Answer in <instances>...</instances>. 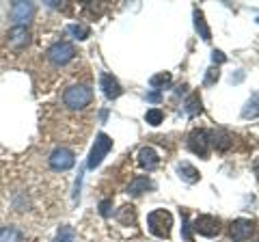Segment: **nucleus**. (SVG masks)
I'll return each mask as SVG.
<instances>
[{"instance_id": "nucleus-21", "label": "nucleus", "mask_w": 259, "mask_h": 242, "mask_svg": "<svg viewBox=\"0 0 259 242\" xmlns=\"http://www.w3.org/2000/svg\"><path fill=\"white\" fill-rule=\"evenodd\" d=\"M67 33L74 35V39H80V42H82V39H87L89 35H91V28L84 26V24H69Z\"/></svg>"}, {"instance_id": "nucleus-6", "label": "nucleus", "mask_w": 259, "mask_h": 242, "mask_svg": "<svg viewBox=\"0 0 259 242\" xmlns=\"http://www.w3.org/2000/svg\"><path fill=\"white\" fill-rule=\"evenodd\" d=\"M188 149L192 151V154H197L199 158H207L209 156V136H207V130H194L190 132L188 136Z\"/></svg>"}, {"instance_id": "nucleus-5", "label": "nucleus", "mask_w": 259, "mask_h": 242, "mask_svg": "<svg viewBox=\"0 0 259 242\" xmlns=\"http://www.w3.org/2000/svg\"><path fill=\"white\" fill-rule=\"evenodd\" d=\"M48 59L54 65H67L69 61L76 59V48L69 42H56L50 50H48Z\"/></svg>"}, {"instance_id": "nucleus-14", "label": "nucleus", "mask_w": 259, "mask_h": 242, "mask_svg": "<svg viewBox=\"0 0 259 242\" xmlns=\"http://www.w3.org/2000/svg\"><path fill=\"white\" fill-rule=\"evenodd\" d=\"M153 188V182L149 180V177H145V175H139V177H134L132 182H130V186H127V192L132 197H139L143 195V192H147Z\"/></svg>"}, {"instance_id": "nucleus-3", "label": "nucleus", "mask_w": 259, "mask_h": 242, "mask_svg": "<svg viewBox=\"0 0 259 242\" xmlns=\"http://www.w3.org/2000/svg\"><path fill=\"white\" fill-rule=\"evenodd\" d=\"M112 149V139L108 134H104L100 132L95 136V143H93V147H91V154H89V169H95V167H100L102 165V160L106 158V154Z\"/></svg>"}, {"instance_id": "nucleus-30", "label": "nucleus", "mask_w": 259, "mask_h": 242, "mask_svg": "<svg viewBox=\"0 0 259 242\" xmlns=\"http://www.w3.org/2000/svg\"><path fill=\"white\" fill-rule=\"evenodd\" d=\"M257 24H259V18H257Z\"/></svg>"}, {"instance_id": "nucleus-20", "label": "nucleus", "mask_w": 259, "mask_h": 242, "mask_svg": "<svg viewBox=\"0 0 259 242\" xmlns=\"http://www.w3.org/2000/svg\"><path fill=\"white\" fill-rule=\"evenodd\" d=\"M171 80H173V76H171V71H160V74H156V76H151V80H149V85L153 87V89H164V87H168L171 85Z\"/></svg>"}, {"instance_id": "nucleus-2", "label": "nucleus", "mask_w": 259, "mask_h": 242, "mask_svg": "<svg viewBox=\"0 0 259 242\" xmlns=\"http://www.w3.org/2000/svg\"><path fill=\"white\" fill-rule=\"evenodd\" d=\"M147 229L149 233H153L156 238H171V231H173V216L168 210H153L147 216Z\"/></svg>"}, {"instance_id": "nucleus-1", "label": "nucleus", "mask_w": 259, "mask_h": 242, "mask_svg": "<svg viewBox=\"0 0 259 242\" xmlns=\"http://www.w3.org/2000/svg\"><path fill=\"white\" fill-rule=\"evenodd\" d=\"M93 102V91L89 85H71L65 89L63 104L71 112H84Z\"/></svg>"}, {"instance_id": "nucleus-23", "label": "nucleus", "mask_w": 259, "mask_h": 242, "mask_svg": "<svg viewBox=\"0 0 259 242\" xmlns=\"http://www.w3.org/2000/svg\"><path fill=\"white\" fill-rule=\"evenodd\" d=\"M145 121H147L149 126H160L162 121H164V112H162L160 108H149L147 112H145Z\"/></svg>"}, {"instance_id": "nucleus-25", "label": "nucleus", "mask_w": 259, "mask_h": 242, "mask_svg": "<svg viewBox=\"0 0 259 242\" xmlns=\"http://www.w3.org/2000/svg\"><path fill=\"white\" fill-rule=\"evenodd\" d=\"M119 221H121V223H127V221H132V223H134V208H132V206L121 208V212H119Z\"/></svg>"}, {"instance_id": "nucleus-4", "label": "nucleus", "mask_w": 259, "mask_h": 242, "mask_svg": "<svg viewBox=\"0 0 259 242\" xmlns=\"http://www.w3.org/2000/svg\"><path fill=\"white\" fill-rule=\"evenodd\" d=\"M192 229L199 233V236H205V238H214L221 233V219L212 214H201L192 221Z\"/></svg>"}, {"instance_id": "nucleus-16", "label": "nucleus", "mask_w": 259, "mask_h": 242, "mask_svg": "<svg viewBox=\"0 0 259 242\" xmlns=\"http://www.w3.org/2000/svg\"><path fill=\"white\" fill-rule=\"evenodd\" d=\"M184 110H186V115H188V117H197V115H201V112H203V106H201V95H199L197 91L190 93L188 98H186Z\"/></svg>"}, {"instance_id": "nucleus-24", "label": "nucleus", "mask_w": 259, "mask_h": 242, "mask_svg": "<svg viewBox=\"0 0 259 242\" xmlns=\"http://www.w3.org/2000/svg\"><path fill=\"white\" fill-rule=\"evenodd\" d=\"M218 78H221V69H218V67H209V69L205 71L203 85H205V87H212V85L218 83Z\"/></svg>"}, {"instance_id": "nucleus-19", "label": "nucleus", "mask_w": 259, "mask_h": 242, "mask_svg": "<svg viewBox=\"0 0 259 242\" xmlns=\"http://www.w3.org/2000/svg\"><path fill=\"white\" fill-rule=\"evenodd\" d=\"M0 242H26V236L18 227H0Z\"/></svg>"}, {"instance_id": "nucleus-12", "label": "nucleus", "mask_w": 259, "mask_h": 242, "mask_svg": "<svg viewBox=\"0 0 259 242\" xmlns=\"http://www.w3.org/2000/svg\"><path fill=\"white\" fill-rule=\"evenodd\" d=\"M207 136H209V145L216 151H227L233 145V136L227 130H209Z\"/></svg>"}, {"instance_id": "nucleus-17", "label": "nucleus", "mask_w": 259, "mask_h": 242, "mask_svg": "<svg viewBox=\"0 0 259 242\" xmlns=\"http://www.w3.org/2000/svg\"><path fill=\"white\" fill-rule=\"evenodd\" d=\"M194 28H197V33L201 35L203 42H209V39H212V30H209L207 22H205V15L201 9H194Z\"/></svg>"}, {"instance_id": "nucleus-11", "label": "nucleus", "mask_w": 259, "mask_h": 242, "mask_svg": "<svg viewBox=\"0 0 259 242\" xmlns=\"http://www.w3.org/2000/svg\"><path fill=\"white\" fill-rule=\"evenodd\" d=\"M100 87H102V91H104V95H106L108 100H117L119 95L123 93V89H121L119 80L115 76L106 74V71H102V74H100Z\"/></svg>"}, {"instance_id": "nucleus-28", "label": "nucleus", "mask_w": 259, "mask_h": 242, "mask_svg": "<svg viewBox=\"0 0 259 242\" xmlns=\"http://www.w3.org/2000/svg\"><path fill=\"white\" fill-rule=\"evenodd\" d=\"M147 100H151V102H158V100H160V95H158V93H149V95H147Z\"/></svg>"}, {"instance_id": "nucleus-29", "label": "nucleus", "mask_w": 259, "mask_h": 242, "mask_svg": "<svg viewBox=\"0 0 259 242\" xmlns=\"http://www.w3.org/2000/svg\"><path fill=\"white\" fill-rule=\"evenodd\" d=\"M253 169H255V173H257V175H259V158H257V160H255V165H253Z\"/></svg>"}, {"instance_id": "nucleus-13", "label": "nucleus", "mask_w": 259, "mask_h": 242, "mask_svg": "<svg viewBox=\"0 0 259 242\" xmlns=\"http://www.w3.org/2000/svg\"><path fill=\"white\" fill-rule=\"evenodd\" d=\"M139 163L147 169V171H153L158 165H160V156H158V151L153 149V147H143L141 151H139Z\"/></svg>"}, {"instance_id": "nucleus-26", "label": "nucleus", "mask_w": 259, "mask_h": 242, "mask_svg": "<svg viewBox=\"0 0 259 242\" xmlns=\"http://www.w3.org/2000/svg\"><path fill=\"white\" fill-rule=\"evenodd\" d=\"M212 61H214V65L218 67V65H223V63H227V56L221 50H214L212 52Z\"/></svg>"}, {"instance_id": "nucleus-9", "label": "nucleus", "mask_w": 259, "mask_h": 242, "mask_svg": "<svg viewBox=\"0 0 259 242\" xmlns=\"http://www.w3.org/2000/svg\"><path fill=\"white\" fill-rule=\"evenodd\" d=\"M9 15H11V22L15 26H24V24L30 22L32 15H35V5L32 3H13Z\"/></svg>"}, {"instance_id": "nucleus-7", "label": "nucleus", "mask_w": 259, "mask_h": 242, "mask_svg": "<svg viewBox=\"0 0 259 242\" xmlns=\"http://www.w3.org/2000/svg\"><path fill=\"white\" fill-rule=\"evenodd\" d=\"M48 163H50V167L54 171H67V169H71L76 165V154L67 147H59L50 154V160H48Z\"/></svg>"}, {"instance_id": "nucleus-22", "label": "nucleus", "mask_w": 259, "mask_h": 242, "mask_svg": "<svg viewBox=\"0 0 259 242\" xmlns=\"http://www.w3.org/2000/svg\"><path fill=\"white\" fill-rule=\"evenodd\" d=\"M54 242H76V231H74V227H69V225H63V227L59 229V233H56Z\"/></svg>"}, {"instance_id": "nucleus-18", "label": "nucleus", "mask_w": 259, "mask_h": 242, "mask_svg": "<svg viewBox=\"0 0 259 242\" xmlns=\"http://www.w3.org/2000/svg\"><path fill=\"white\" fill-rule=\"evenodd\" d=\"M257 117H259V91L250 95L244 108H242V119H257Z\"/></svg>"}, {"instance_id": "nucleus-8", "label": "nucleus", "mask_w": 259, "mask_h": 242, "mask_svg": "<svg viewBox=\"0 0 259 242\" xmlns=\"http://www.w3.org/2000/svg\"><path fill=\"white\" fill-rule=\"evenodd\" d=\"M30 42V33L26 26H13L9 30V35H7V48H9L11 52H20L24 48L28 46Z\"/></svg>"}, {"instance_id": "nucleus-15", "label": "nucleus", "mask_w": 259, "mask_h": 242, "mask_svg": "<svg viewBox=\"0 0 259 242\" xmlns=\"http://www.w3.org/2000/svg\"><path fill=\"white\" fill-rule=\"evenodd\" d=\"M177 173H180V177L186 184H197L201 180V173L190 163H180L177 165Z\"/></svg>"}, {"instance_id": "nucleus-10", "label": "nucleus", "mask_w": 259, "mask_h": 242, "mask_svg": "<svg viewBox=\"0 0 259 242\" xmlns=\"http://www.w3.org/2000/svg\"><path fill=\"white\" fill-rule=\"evenodd\" d=\"M253 233V221L248 219H236L229 225V236L233 242H246Z\"/></svg>"}, {"instance_id": "nucleus-27", "label": "nucleus", "mask_w": 259, "mask_h": 242, "mask_svg": "<svg viewBox=\"0 0 259 242\" xmlns=\"http://www.w3.org/2000/svg\"><path fill=\"white\" fill-rule=\"evenodd\" d=\"M110 208H112V201L110 199H104L102 204H100V214L102 216H108L110 214Z\"/></svg>"}]
</instances>
